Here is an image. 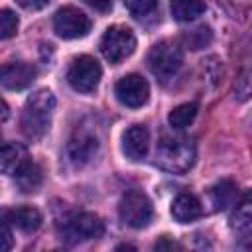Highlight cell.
Instances as JSON below:
<instances>
[{"mask_svg": "<svg viewBox=\"0 0 252 252\" xmlns=\"http://www.w3.org/2000/svg\"><path fill=\"white\" fill-rule=\"evenodd\" d=\"M55 110V96L47 89L33 91L24 104L22 110V132L30 140H39L51 124V116Z\"/></svg>", "mask_w": 252, "mask_h": 252, "instance_id": "obj_1", "label": "cell"}, {"mask_svg": "<svg viewBox=\"0 0 252 252\" xmlns=\"http://www.w3.org/2000/svg\"><path fill=\"white\" fill-rule=\"evenodd\" d=\"M195 161V146L187 138L163 136L156 148V163L171 173H185Z\"/></svg>", "mask_w": 252, "mask_h": 252, "instance_id": "obj_2", "label": "cell"}, {"mask_svg": "<svg viewBox=\"0 0 252 252\" xmlns=\"http://www.w3.org/2000/svg\"><path fill=\"white\" fill-rule=\"evenodd\" d=\"M148 65L152 69V73L161 81L167 83L169 79H173L181 65H183V51L177 43L163 39L159 43H156L150 53H148Z\"/></svg>", "mask_w": 252, "mask_h": 252, "instance_id": "obj_3", "label": "cell"}, {"mask_svg": "<svg viewBox=\"0 0 252 252\" xmlns=\"http://www.w3.org/2000/svg\"><path fill=\"white\" fill-rule=\"evenodd\" d=\"M100 53L112 65L130 57L136 49V35L126 26H110L100 37Z\"/></svg>", "mask_w": 252, "mask_h": 252, "instance_id": "obj_4", "label": "cell"}, {"mask_svg": "<svg viewBox=\"0 0 252 252\" xmlns=\"http://www.w3.org/2000/svg\"><path fill=\"white\" fill-rule=\"evenodd\" d=\"M118 215H120L124 224H128L132 228H144L152 222L154 207H152V201L148 199L146 193L132 189V191L124 193V197L120 199Z\"/></svg>", "mask_w": 252, "mask_h": 252, "instance_id": "obj_5", "label": "cell"}, {"mask_svg": "<svg viewBox=\"0 0 252 252\" xmlns=\"http://www.w3.org/2000/svg\"><path fill=\"white\" fill-rule=\"evenodd\" d=\"M91 26H93L91 18L75 6H63L53 16V30L63 39L85 37L91 32Z\"/></svg>", "mask_w": 252, "mask_h": 252, "instance_id": "obj_6", "label": "cell"}, {"mask_svg": "<svg viewBox=\"0 0 252 252\" xmlns=\"http://www.w3.org/2000/svg\"><path fill=\"white\" fill-rule=\"evenodd\" d=\"M100 77H102V67L91 55H79L67 71L69 85L79 93H93L98 87Z\"/></svg>", "mask_w": 252, "mask_h": 252, "instance_id": "obj_7", "label": "cell"}, {"mask_svg": "<svg viewBox=\"0 0 252 252\" xmlns=\"http://www.w3.org/2000/svg\"><path fill=\"white\" fill-rule=\"evenodd\" d=\"M63 238L69 242H83L91 238H98L104 234V222L94 213H75L65 220Z\"/></svg>", "mask_w": 252, "mask_h": 252, "instance_id": "obj_8", "label": "cell"}, {"mask_svg": "<svg viewBox=\"0 0 252 252\" xmlns=\"http://www.w3.org/2000/svg\"><path fill=\"white\" fill-rule=\"evenodd\" d=\"M114 94L124 106L138 108V106L146 104V100L150 96V85L142 75L130 73V75H124L122 79H118V83L114 85Z\"/></svg>", "mask_w": 252, "mask_h": 252, "instance_id": "obj_9", "label": "cell"}, {"mask_svg": "<svg viewBox=\"0 0 252 252\" xmlns=\"http://www.w3.org/2000/svg\"><path fill=\"white\" fill-rule=\"evenodd\" d=\"M37 71L28 61H8L0 65V85L10 91H22L32 85Z\"/></svg>", "mask_w": 252, "mask_h": 252, "instance_id": "obj_10", "label": "cell"}, {"mask_svg": "<svg viewBox=\"0 0 252 252\" xmlns=\"http://www.w3.org/2000/svg\"><path fill=\"white\" fill-rule=\"evenodd\" d=\"M41 213L35 207H14V209H0V224L16 226L24 232H33L41 226Z\"/></svg>", "mask_w": 252, "mask_h": 252, "instance_id": "obj_11", "label": "cell"}, {"mask_svg": "<svg viewBox=\"0 0 252 252\" xmlns=\"http://www.w3.org/2000/svg\"><path fill=\"white\" fill-rule=\"evenodd\" d=\"M28 148L18 142H8L0 146V173L16 177L28 163H30Z\"/></svg>", "mask_w": 252, "mask_h": 252, "instance_id": "obj_12", "label": "cell"}, {"mask_svg": "<svg viewBox=\"0 0 252 252\" xmlns=\"http://www.w3.org/2000/svg\"><path fill=\"white\" fill-rule=\"evenodd\" d=\"M150 148V132L144 124H132L122 136V152L132 161L144 159Z\"/></svg>", "mask_w": 252, "mask_h": 252, "instance_id": "obj_13", "label": "cell"}, {"mask_svg": "<svg viewBox=\"0 0 252 252\" xmlns=\"http://www.w3.org/2000/svg\"><path fill=\"white\" fill-rule=\"evenodd\" d=\"M98 150V142L96 136L89 134V132H79L75 134L69 144H67V156L75 165H83L87 163Z\"/></svg>", "mask_w": 252, "mask_h": 252, "instance_id": "obj_14", "label": "cell"}, {"mask_svg": "<svg viewBox=\"0 0 252 252\" xmlns=\"http://www.w3.org/2000/svg\"><path fill=\"white\" fill-rule=\"evenodd\" d=\"M171 215L179 222H193L203 215L201 201L193 193H179L171 203Z\"/></svg>", "mask_w": 252, "mask_h": 252, "instance_id": "obj_15", "label": "cell"}, {"mask_svg": "<svg viewBox=\"0 0 252 252\" xmlns=\"http://www.w3.org/2000/svg\"><path fill=\"white\" fill-rule=\"evenodd\" d=\"M209 197H211L213 209L215 211H222V209L230 207L236 201V197H238V185L232 179H222V181H219L217 185L211 187Z\"/></svg>", "mask_w": 252, "mask_h": 252, "instance_id": "obj_16", "label": "cell"}, {"mask_svg": "<svg viewBox=\"0 0 252 252\" xmlns=\"http://www.w3.org/2000/svg\"><path fill=\"white\" fill-rule=\"evenodd\" d=\"M230 224H232V228L236 230V234L242 240H248L250 230H252V211H250V199H248V195L236 205V211H234V215L230 219Z\"/></svg>", "mask_w": 252, "mask_h": 252, "instance_id": "obj_17", "label": "cell"}, {"mask_svg": "<svg viewBox=\"0 0 252 252\" xmlns=\"http://www.w3.org/2000/svg\"><path fill=\"white\" fill-rule=\"evenodd\" d=\"M205 2H197V0H175L171 2L169 10H171V16L177 20V22H189V20H195L197 16H201L205 12Z\"/></svg>", "mask_w": 252, "mask_h": 252, "instance_id": "obj_18", "label": "cell"}, {"mask_svg": "<svg viewBox=\"0 0 252 252\" xmlns=\"http://www.w3.org/2000/svg\"><path fill=\"white\" fill-rule=\"evenodd\" d=\"M16 183H18V187L22 189V191H26V193H30V191H35L39 185H41V179H43V175H41V167L37 165V163H33V161H30L16 177Z\"/></svg>", "mask_w": 252, "mask_h": 252, "instance_id": "obj_19", "label": "cell"}, {"mask_svg": "<svg viewBox=\"0 0 252 252\" xmlns=\"http://www.w3.org/2000/svg\"><path fill=\"white\" fill-rule=\"evenodd\" d=\"M197 110H199V104H197V102H185V104L175 106V108L169 112L167 120H169V124H171L173 128L181 130V128H187V126L195 120Z\"/></svg>", "mask_w": 252, "mask_h": 252, "instance_id": "obj_20", "label": "cell"}, {"mask_svg": "<svg viewBox=\"0 0 252 252\" xmlns=\"http://www.w3.org/2000/svg\"><path fill=\"white\" fill-rule=\"evenodd\" d=\"M124 6L136 20H150L158 10V2L154 0H128L124 2Z\"/></svg>", "mask_w": 252, "mask_h": 252, "instance_id": "obj_21", "label": "cell"}, {"mask_svg": "<svg viewBox=\"0 0 252 252\" xmlns=\"http://www.w3.org/2000/svg\"><path fill=\"white\" fill-rule=\"evenodd\" d=\"M183 39H185V43L189 45V49H201V47H205V45L211 43L213 33H211V28H207V26H199V28L191 30L189 33H185Z\"/></svg>", "mask_w": 252, "mask_h": 252, "instance_id": "obj_22", "label": "cell"}, {"mask_svg": "<svg viewBox=\"0 0 252 252\" xmlns=\"http://www.w3.org/2000/svg\"><path fill=\"white\" fill-rule=\"evenodd\" d=\"M16 32H18V16L8 8H0V39H8L16 35Z\"/></svg>", "mask_w": 252, "mask_h": 252, "instance_id": "obj_23", "label": "cell"}, {"mask_svg": "<svg viewBox=\"0 0 252 252\" xmlns=\"http://www.w3.org/2000/svg\"><path fill=\"white\" fill-rule=\"evenodd\" d=\"M154 252H179V244L169 236H159L154 244Z\"/></svg>", "mask_w": 252, "mask_h": 252, "instance_id": "obj_24", "label": "cell"}, {"mask_svg": "<svg viewBox=\"0 0 252 252\" xmlns=\"http://www.w3.org/2000/svg\"><path fill=\"white\" fill-rule=\"evenodd\" d=\"M14 248V236L10 232V226L0 224V252H10Z\"/></svg>", "mask_w": 252, "mask_h": 252, "instance_id": "obj_25", "label": "cell"}, {"mask_svg": "<svg viewBox=\"0 0 252 252\" xmlns=\"http://www.w3.org/2000/svg\"><path fill=\"white\" fill-rule=\"evenodd\" d=\"M191 252H213L211 240H209L207 236H203V234H195V240H193Z\"/></svg>", "mask_w": 252, "mask_h": 252, "instance_id": "obj_26", "label": "cell"}, {"mask_svg": "<svg viewBox=\"0 0 252 252\" xmlns=\"http://www.w3.org/2000/svg\"><path fill=\"white\" fill-rule=\"evenodd\" d=\"M22 8H28V10H37V8H43L47 2H26V0H20L18 2Z\"/></svg>", "mask_w": 252, "mask_h": 252, "instance_id": "obj_27", "label": "cell"}, {"mask_svg": "<svg viewBox=\"0 0 252 252\" xmlns=\"http://www.w3.org/2000/svg\"><path fill=\"white\" fill-rule=\"evenodd\" d=\"M112 252H138V250H136V246L130 244V242H120Z\"/></svg>", "mask_w": 252, "mask_h": 252, "instance_id": "obj_28", "label": "cell"}, {"mask_svg": "<svg viewBox=\"0 0 252 252\" xmlns=\"http://www.w3.org/2000/svg\"><path fill=\"white\" fill-rule=\"evenodd\" d=\"M89 6L96 8V10H110L112 8V2H94V0H87Z\"/></svg>", "mask_w": 252, "mask_h": 252, "instance_id": "obj_29", "label": "cell"}, {"mask_svg": "<svg viewBox=\"0 0 252 252\" xmlns=\"http://www.w3.org/2000/svg\"><path fill=\"white\" fill-rule=\"evenodd\" d=\"M6 116H8V106H6V102L0 98V122L6 120Z\"/></svg>", "mask_w": 252, "mask_h": 252, "instance_id": "obj_30", "label": "cell"}, {"mask_svg": "<svg viewBox=\"0 0 252 252\" xmlns=\"http://www.w3.org/2000/svg\"><path fill=\"white\" fill-rule=\"evenodd\" d=\"M49 252H65V250H49Z\"/></svg>", "mask_w": 252, "mask_h": 252, "instance_id": "obj_31", "label": "cell"}, {"mask_svg": "<svg viewBox=\"0 0 252 252\" xmlns=\"http://www.w3.org/2000/svg\"><path fill=\"white\" fill-rule=\"evenodd\" d=\"M0 142H2V136H0ZM0 146H2V144H0Z\"/></svg>", "mask_w": 252, "mask_h": 252, "instance_id": "obj_32", "label": "cell"}]
</instances>
